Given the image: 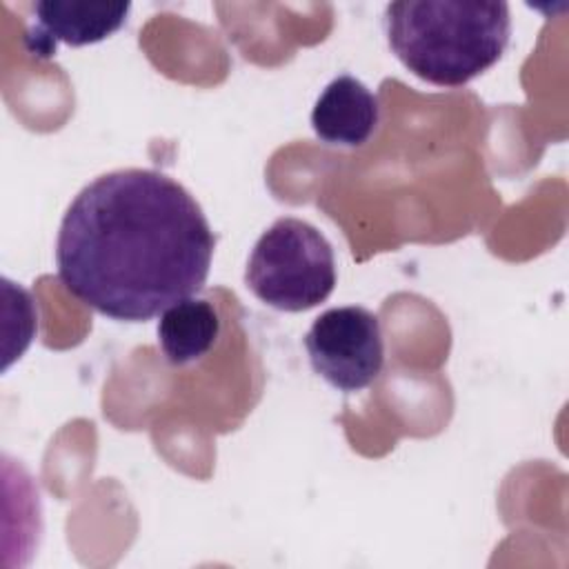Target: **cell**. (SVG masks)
Instances as JSON below:
<instances>
[{"label": "cell", "instance_id": "6da1fadb", "mask_svg": "<svg viewBox=\"0 0 569 569\" xmlns=\"http://www.w3.org/2000/svg\"><path fill=\"white\" fill-rule=\"evenodd\" d=\"M213 249L209 220L180 182L116 169L67 207L56 264L67 291L100 316L144 322L202 289Z\"/></svg>", "mask_w": 569, "mask_h": 569}, {"label": "cell", "instance_id": "7a4b0ae2", "mask_svg": "<svg viewBox=\"0 0 569 569\" xmlns=\"http://www.w3.org/2000/svg\"><path fill=\"white\" fill-rule=\"evenodd\" d=\"M385 31L413 76L462 87L502 58L511 16L502 0H402L387 4Z\"/></svg>", "mask_w": 569, "mask_h": 569}, {"label": "cell", "instance_id": "3957f363", "mask_svg": "<svg viewBox=\"0 0 569 569\" xmlns=\"http://www.w3.org/2000/svg\"><path fill=\"white\" fill-rule=\"evenodd\" d=\"M244 282L278 311H307L336 287V260L320 229L300 218H278L253 244Z\"/></svg>", "mask_w": 569, "mask_h": 569}, {"label": "cell", "instance_id": "277c9868", "mask_svg": "<svg viewBox=\"0 0 569 569\" xmlns=\"http://www.w3.org/2000/svg\"><path fill=\"white\" fill-rule=\"evenodd\" d=\"M305 349L313 371L345 393L367 389L385 365L380 320L356 305L320 313L305 336Z\"/></svg>", "mask_w": 569, "mask_h": 569}, {"label": "cell", "instance_id": "5b68a950", "mask_svg": "<svg viewBox=\"0 0 569 569\" xmlns=\"http://www.w3.org/2000/svg\"><path fill=\"white\" fill-rule=\"evenodd\" d=\"M131 11V2L40 0L31 4V24L24 33L27 51L47 60L58 44L84 47L116 33Z\"/></svg>", "mask_w": 569, "mask_h": 569}, {"label": "cell", "instance_id": "8992f818", "mask_svg": "<svg viewBox=\"0 0 569 569\" xmlns=\"http://www.w3.org/2000/svg\"><path fill=\"white\" fill-rule=\"evenodd\" d=\"M378 120V96L349 73L333 78L311 111L313 133L331 147H362L373 136Z\"/></svg>", "mask_w": 569, "mask_h": 569}, {"label": "cell", "instance_id": "52a82bcc", "mask_svg": "<svg viewBox=\"0 0 569 569\" xmlns=\"http://www.w3.org/2000/svg\"><path fill=\"white\" fill-rule=\"evenodd\" d=\"M220 336V316L202 298H184L160 313L158 345L169 365L182 367L207 356Z\"/></svg>", "mask_w": 569, "mask_h": 569}]
</instances>
